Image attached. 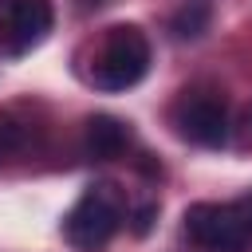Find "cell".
I'll list each match as a JSON object with an SVG mask.
<instances>
[{
    "label": "cell",
    "mask_w": 252,
    "mask_h": 252,
    "mask_svg": "<svg viewBox=\"0 0 252 252\" xmlns=\"http://www.w3.org/2000/svg\"><path fill=\"white\" fill-rule=\"evenodd\" d=\"M126 220V193L114 181H94L63 217V240L75 252H102Z\"/></svg>",
    "instance_id": "cell-1"
},
{
    "label": "cell",
    "mask_w": 252,
    "mask_h": 252,
    "mask_svg": "<svg viewBox=\"0 0 252 252\" xmlns=\"http://www.w3.org/2000/svg\"><path fill=\"white\" fill-rule=\"evenodd\" d=\"M185 236L201 252H248L252 248V193L236 201H197L185 209Z\"/></svg>",
    "instance_id": "cell-2"
},
{
    "label": "cell",
    "mask_w": 252,
    "mask_h": 252,
    "mask_svg": "<svg viewBox=\"0 0 252 252\" xmlns=\"http://www.w3.org/2000/svg\"><path fill=\"white\" fill-rule=\"evenodd\" d=\"M150 71V39L142 35V28L134 24H118L106 32L98 55H94V67H91V83L106 94H118V91H130L146 79Z\"/></svg>",
    "instance_id": "cell-3"
},
{
    "label": "cell",
    "mask_w": 252,
    "mask_h": 252,
    "mask_svg": "<svg viewBox=\"0 0 252 252\" xmlns=\"http://www.w3.org/2000/svg\"><path fill=\"white\" fill-rule=\"evenodd\" d=\"M169 122L177 130V138L205 146V150H220L228 142V102L217 87H193L181 91V98L169 110Z\"/></svg>",
    "instance_id": "cell-4"
},
{
    "label": "cell",
    "mask_w": 252,
    "mask_h": 252,
    "mask_svg": "<svg viewBox=\"0 0 252 252\" xmlns=\"http://www.w3.org/2000/svg\"><path fill=\"white\" fill-rule=\"evenodd\" d=\"M51 24V0H0V47L8 55H28L32 47H39Z\"/></svg>",
    "instance_id": "cell-5"
},
{
    "label": "cell",
    "mask_w": 252,
    "mask_h": 252,
    "mask_svg": "<svg viewBox=\"0 0 252 252\" xmlns=\"http://www.w3.org/2000/svg\"><path fill=\"white\" fill-rule=\"evenodd\" d=\"M130 150V126L114 114H91L87 118V154L94 161L122 158Z\"/></svg>",
    "instance_id": "cell-6"
},
{
    "label": "cell",
    "mask_w": 252,
    "mask_h": 252,
    "mask_svg": "<svg viewBox=\"0 0 252 252\" xmlns=\"http://www.w3.org/2000/svg\"><path fill=\"white\" fill-rule=\"evenodd\" d=\"M209 20H213V8H209V0H185V4L173 12V20H169V32H173L177 39H197V35L209 28Z\"/></svg>",
    "instance_id": "cell-7"
},
{
    "label": "cell",
    "mask_w": 252,
    "mask_h": 252,
    "mask_svg": "<svg viewBox=\"0 0 252 252\" xmlns=\"http://www.w3.org/2000/svg\"><path fill=\"white\" fill-rule=\"evenodd\" d=\"M154 217H158V205L154 201H146L134 217H130V228H134V236H146L150 228H154Z\"/></svg>",
    "instance_id": "cell-8"
},
{
    "label": "cell",
    "mask_w": 252,
    "mask_h": 252,
    "mask_svg": "<svg viewBox=\"0 0 252 252\" xmlns=\"http://www.w3.org/2000/svg\"><path fill=\"white\" fill-rule=\"evenodd\" d=\"M98 4H102V0H98Z\"/></svg>",
    "instance_id": "cell-9"
}]
</instances>
